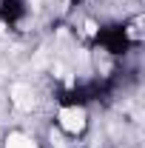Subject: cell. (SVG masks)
Masks as SVG:
<instances>
[{"mask_svg": "<svg viewBox=\"0 0 145 148\" xmlns=\"http://www.w3.org/2000/svg\"><path fill=\"white\" fill-rule=\"evenodd\" d=\"M26 17V3L23 0H0V20L6 26H17Z\"/></svg>", "mask_w": 145, "mask_h": 148, "instance_id": "3957f363", "label": "cell"}, {"mask_svg": "<svg viewBox=\"0 0 145 148\" xmlns=\"http://www.w3.org/2000/svg\"><path fill=\"white\" fill-rule=\"evenodd\" d=\"M6 148H37V145L29 140V137H23V134H12V137H9V145H6Z\"/></svg>", "mask_w": 145, "mask_h": 148, "instance_id": "277c9868", "label": "cell"}, {"mask_svg": "<svg viewBox=\"0 0 145 148\" xmlns=\"http://www.w3.org/2000/svg\"><path fill=\"white\" fill-rule=\"evenodd\" d=\"M57 123H60V128L68 131V134H80L88 125V117H85L83 106H63L60 114H57Z\"/></svg>", "mask_w": 145, "mask_h": 148, "instance_id": "7a4b0ae2", "label": "cell"}, {"mask_svg": "<svg viewBox=\"0 0 145 148\" xmlns=\"http://www.w3.org/2000/svg\"><path fill=\"white\" fill-rule=\"evenodd\" d=\"M97 46L105 51V54H125L131 40H128V32H125V23L122 26H105L97 32Z\"/></svg>", "mask_w": 145, "mask_h": 148, "instance_id": "6da1fadb", "label": "cell"}]
</instances>
